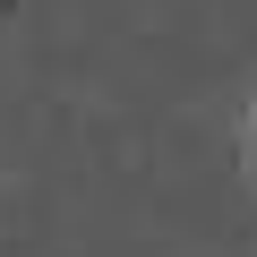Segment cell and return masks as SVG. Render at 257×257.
<instances>
[{"mask_svg":"<svg viewBox=\"0 0 257 257\" xmlns=\"http://www.w3.org/2000/svg\"><path fill=\"white\" fill-rule=\"evenodd\" d=\"M240 172H248V189H257V94H248V111H240Z\"/></svg>","mask_w":257,"mask_h":257,"instance_id":"1","label":"cell"}]
</instances>
